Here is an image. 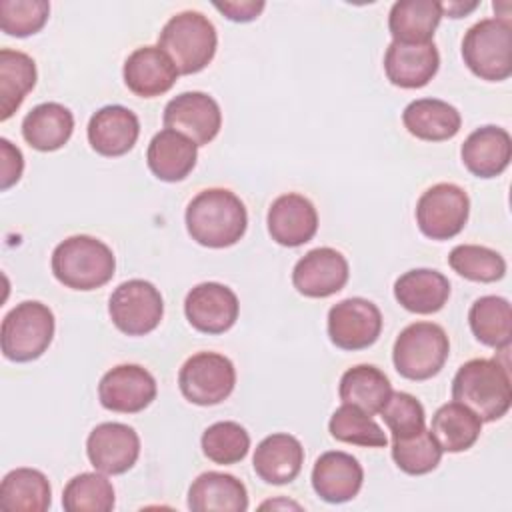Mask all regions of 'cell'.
Listing matches in <instances>:
<instances>
[{"instance_id": "obj_1", "label": "cell", "mask_w": 512, "mask_h": 512, "mask_svg": "<svg viewBox=\"0 0 512 512\" xmlns=\"http://www.w3.org/2000/svg\"><path fill=\"white\" fill-rule=\"evenodd\" d=\"M186 230L200 246L226 248L236 244L248 226L244 202L226 188H206L186 206Z\"/></svg>"}, {"instance_id": "obj_2", "label": "cell", "mask_w": 512, "mask_h": 512, "mask_svg": "<svg viewBox=\"0 0 512 512\" xmlns=\"http://www.w3.org/2000/svg\"><path fill=\"white\" fill-rule=\"evenodd\" d=\"M452 398L470 408L482 422L500 420L512 404L508 368L496 358L464 362L454 374Z\"/></svg>"}, {"instance_id": "obj_3", "label": "cell", "mask_w": 512, "mask_h": 512, "mask_svg": "<svg viewBox=\"0 0 512 512\" xmlns=\"http://www.w3.org/2000/svg\"><path fill=\"white\" fill-rule=\"evenodd\" d=\"M116 270V258L102 240L76 234L62 240L52 252V274L72 290H96L108 284Z\"/></svg>"}, {"instance_id": "obj_4", "label": "cell", "mask_w": 512, "mask_h": 512, "mask_svg": "<svg viewBox=\"0 0 512 512\" xmlns=\"http://www.w3.org/2000/svg\"><path fill=\"white\" fill-rule=\"evenodd\" d=\"M218 46L214 24L196 10L174 14L158 34V48L164 50L180 74H196L204 70Z\"/></svg>"}, {"instance_id": "obj_5", "label": "cell", "mask_w": 512, "mask_h": 512, "mask_svg": "<svg viewBox=\"0 0 512 512\" xmlns=\"http://www.w3.org/2000/svg\"><path fill=\"white\" fill-rule=\"evenodd\" d=\"M464 64L482 80L500 82L512 74V24L506 18H482L462 40Z\"/></svg>"}, {"instance_id": "obj_6", "label": "cell", "mask_w": 512, "mask_h": 512, "mask_svg": "<svg viewBox=\"0 0 512 512\" xmlns=\"http://www.w3.org/2000/svg\"><path fill=\"white\" fill-rule=\"evenodd\" d=\"M54 338V314L38 300L16 304L2 320L0 346L4 358L30 362L40 358Z\"/></svg>"}, {"instance_id": "obj_7", "label": "cell", "mask_w": 512, "mask_h": 512, "mask_svg": "<svg viewBox=\"0 0 512 512\" xmlns=\"http://www.w3.org/2000/svg\"><path fill=\"white\" fill-rule=\"evenodd\" d=\"M450 354V342L442 326L434 322H412L396 338L392 348L394 368L408 380L436 376Z\"/></svg>"}, {"instance_id": "obj_8", "label": "cell", "mask_w": 512, "mask_h": 512, "mask_svg": "<svg viewBox=\"0 0 512 512\" xmlns=\"http://www.w3.org/2000/svg\"><path fill=\"white\" fill-rule=\"evenodd\" d=\"M236 384V368L230 358L218 352L192 354L178 372L182 396L198 406L224 402Z\"/></svg>"}, {"instance_id": "obj_9", "label": "cell", "mask_w": 512, "mask_h": 512, "mask_svg": "<svg viewBox=\"0 0 512 512\" xmlns=\"http://www.w3.org/2000/svg\"><path fill=\"white\" fill-rule=\"evenodd\" d=\"M470 214V198L452 182H438L416 202V224L426 238L450 240L462 232Z\"/></svg>"}, {"instance_id": "obj_10", "label": "cell", "mask_w": 512, "mask_h": 512, "mask_svg": "<svg viewBox=\"0 0 512 512\" xmlns=\"http://www.w3.org/2000/svg\"><path fill=\"white\" fill-rule=\"evenodd\" d=\"M112 324L128 336L152 332L164 316V300L158 288L142 278L122 282L108 300Z\"/></svg>"}, {"instance_id": "obj_11", "label": "cell", "mask_w": 512, "mask_h": 512, "mask_svg": "<svg viewBox=\"0 0 512 512\" xmlns=\"http://www.w3.org/2000/svg\"><path fill=\"white\" fill-rule=\"evenodd\" d=\"M380 332V308L366 298H346L328 310V336L340 350H364L378 340Z\"/></svg>"}, {"instance_id": "obj_12", "label": "cell", "mask_w": 512, "mask_h": 512, "mask_svg": "<svg viewBox=\"0 0 512 512\" xmlns=\"http://www.w3.org/2000/svg\"><path fill=\"white\" fill-rule=\"evenodd\" d=\"M156 380L140 364H118L110 368L98 384V398L106 410L136 414L156 398Z\"/></svg>"}, {"instance_id": "obj_13", "label": "cell", "mask_w": 512, "mask_h": 512, "mask_svg": "<svg viewBox=\"0 0 512 512\" xmlns=\"http://www.w3.org/2000/svg\"><path fill=\"white\" fill-rule=\"evenodd\" d=\"M164 126L188 136L196 146L212 142L222 126L218 102L206 92H182L164 108Z\"/></svg>"}, {"instance_id": "obj_14", "label": "cell", "mask_w": 512, "mask_h": 512, "mask_svg": "<svg viewBox=\"0 0 512 512\" xmlns=\"http://www.w3.org/2000/svg\"><path fill=\"white\" fill-rule=\"evenodd\" d=\"M90 464L102 474H124L140 456V436L122 422H102L86 438Z\"/></svg>"}, {"instance_id": "obj_15", "label": "cell", "mask_w": 512, "mask_h": 512, "mask_svg": "<svg viewBox=\"0 0 512 512\" xmlns=\"http://www.w3.org/2000/svg\"><path fill=\"white\" fill-rule=\"evenodd\" d=\"M238 296L220 282L196 284L184 300V314L192 328L204 334H222L238 320Z\"/></svg>"}, {"instance_id": "obj_16", "label": "cell", "mask_w": 512, "mask_h": 512, "mask_svg": "<svg viewBox=\"0 0 512 512\" xmlns=\"http://www.w3.org/2000/svg\"><path fill=\"white\" fill-rule=\"evenodd\" d=\"M350 276L348 260L342 252L322 246L306 252L292 270L294 288L308 298H328L340 292Z\"/></svg>"}, {"instance_id": "obj_17", "label": "cell", "mask_w": 512, "mask_h": 512, "mask_svg": "<svg viewBox=\"0 0 512 512\" xmlns=\"http://www.w3.org/2000/svg\"><path fill=\"white\" fill-rule=\"evenodd\" d=\"M266 224L274 242L296 248L314 238L318 230V212L306 196L288 192L270 204Z\"/></svg>"}, {"instance_id": "obj_18", "label": "cell", "mask_w": 512, "mask_h": 512, "mask_svg": "<svg viewBox=\"0 0 512 512\" xmlns=\"http://www.w3.org/2000/svg\"><path fill=\"white\" fill-rule=\"evenodd\" d=\"M86 134L94 152L116 158L134 148L140 136V122L130 108L108 104L92 114Z\"/></svg>"}, {"instance_id": "obj_19", "label": "cell", "mask_w": 512, "mask_h": 512, "mask_svg": "<svg viewBox=\"0 0 512 512\" xmlns=\"http://www.w3.org/2000/svg\"><path fill=\"white\" fill-rule=\"evenodd\" d=\"M178 68L158 46H140L124 62L122 76L130 92L142 98L166 94L178 78Z\"/></svg>"}, {"instance_id": "obj_20", "label": "cell", "mask_w": 512, "mask_h": 512, "mask_svg": "<svg viewBox=\"0 0 512 512\" xmlns=\"http://www.w3.org/2000/svg\"><path fill=\"white\" fill-rule=\"evenodd\" d=\"M364 482V470L360 462L340 450H330L318 456L312 468L314 492L330 504H342L352 500Z\"/></svg>"}, {"instance_id": "obj_21", "label": "cell", "mask_w": 512, "mask_h": 512, "mask_svg": "<svg viewBox=\"0 0 512 512\" xmlns=\"http://www.w3.org/2000/svg\"><path fill=\"white\" fill-rule=\"evenodd\" d=\"M440 54L434 42L404 44L392 40L384 54V72L394 86L422 88L438 72Z\"/></svg>"}, {"instance_id": "obj_22", "label": "cell", "mask_w": 512, "mask_h": 512, "mask_svg": "<svg viewBox=\"0 0 512 512\" xmlns=\"http://www.w3.org/2000/svg\"><path fill=\"white\" fill-rule=\"evenodd\" d=\"M460 156L468 172L478 178H494L502 174L512 158V138L508 130L488 124L468 134L460 148Z\"/></svg>"}, {"instance_id": "obj_23", "label": "cell", "mask_w": 512, "mask_h": 512, "mask_svg": "<svg viewBox=\"0 0 512 512\" xmlns=\"http://www.w3.org/2000/svg\"><path fill=\"white\" fill-rule=\"evenodd\" d=\"M304 464V448L292 434H270L254 450L252 466L266 484H290Z\"/></svg>"}, {"instance_id": "obj_24", "label": "cell", "mask_w": 512, "mask_h": 512, "mask_svg": "<svg viewBox=\"0 0 512 512\" xmlns=\"http://www.w3.org/2000/svg\"><path fill=\"white\" fill-rule=\"evenodd\" d=\"M198 146L184 134L164 128L148 144L146 162L152 174L164 182L184 180L196 166Z\"/></svg>"}, {"instance_id": "obj_25", "label": "cell", "mask_w": 512, "mask_h": 512, "mask_svg": "<svg viewBox=\"0 0 512 512\" xmlns=\"http://www.w3.org/2000/svg\"><path fill=\"white\" fill-rule=\"evenodd\" d=\"M188 508L194 512H244L248 510V492L236 476L210 470L190 484Z\"/></svg>"}, {"instance_id": "obj_26", "label": "cell", "mask_w": 512, "mask_h": 512, "mask_svg": "<svg viewBox=\"0 0 512 512\" xmlns=\"http://www.w3.org/2000/svg\"><path fill=\"white\" fill-rule=\"evenodd\" d=\"M450 296L448 278L430 268H414L394 282V298L414 314H434L444 308Z\"/></svg>"}, {"instance_id": "obj_27", "label": "cell", "mask_w": 512, "mask_h": 512, "mask_svg": "<svg viewBox=\"0 0 512 512\" xmlns=\"http://www.w3.org/2000/svg\"><path fill=\"white\" fill-rule=\"evenodd\" d=\"M404 128L426 142L450 140L460 132L462 116L460 112L438 98H418L412 100L402 112Z\"/></svg>"}, {"instance_id": "obj_28", "label": "cell", "mask_w": 512, "mask_h": 512, "mask_svg": "<svg viewBox=\"0 0 512 512\" xmlns=\"http://www.w3.org/2000/svg\"><path fill=\"white\" fill-rule=\"evenodd\" d=\"M74 132L72 112L58 102H42L34 106L22 120L24 140L40 152L62 148Z\"/></svg>"}, {"instance_id": "obj_29", "label": "cell", "mask_w": 512, "mask_h": 512, "mask_svg": "<svg viewBox=\"0 0 512 512\" xmlns=\"http://www.w3.org/2000/svg\"><path fill=\"white\" fill-rule=\"evenodd\" d=\"M442 20V6L436 0H398L388 14V30L396 42H432L434 30Z\"/></svg>"}, {"instance_id": "obj_30", "label": "cell", "mask_w": 512, "mask_h": 512, "mask_svg": "<svg viewBox=\"0 0 512 512\" xmlns=\"http://www.w3.org/2000/svg\"><path fill=\"white\" fill-rule=\"evenodd\" d=\"M52 504V488L36 468L10 470L0 484V508L6 512H44Z\"/></svg>"}, {"instance_id": "obj_31", "label": "cell", "mask_w": 512, "mask_h": 512, "mask_svg": "<svg viewBox=\"0 0 512 512\" xmlns=\"http://www.w3.org/2000/svg\"><path fill=\"white\" fill-rule=\"evenodd\" d=\"M338 394L342 404H352L374 416L390 398L392 386L380 368L372 364H358L342 374Z\"/></svg>"}, {"instance_id": "obj_32", "label": "cell", "mask_w": 512, "mask_h": 512, "mask_svg": "<svg viewBox=\"0 0 512 512\" xmlns=\"http://www.w3.org/2000/svg\"><path fill=\"white\" fill-rule=\"evenodd\" d=\"M482 432V420L464 404H442L430 424V434L442 448V452H464L476 444Z\"/></svg>"}, {"instance_id": "obj_33", "label": "cell", "mask_w": 512, "mask_h": 512, "mask_svg": "<svg viewBox=\"0 0 512 512\" xmlns=\"http://www.w3.org/2000/svg\"><path fill=\"white\" fill-rule=\"evenodd\" d=\"M36 64L20 50H0V120H8L36 86Z\"/></svg>"}, {"instance_id": "obj_34", "label": "cell", "mask_w": 512, "mask_h": 512, "mask_svg": "<svg viewBox=\"0 0 512 512\" xmlns=\"http://www.w3.org/2000/svg\"><path fill=\"white\" fill-rule=\"evenodd\" d=\"M468 324L478 342L490 348H508L512 340V308L502 296H480L468 310Z\"/></svg>"}, {"instance_id": "obj_35", "label": "cell", "mask_w": 512, "mask_h": 512, "mask_svg": "<svg viewBox=\"0 0 512 512\" xmlns=\"http://www.w3.org/2000/svg\"><path fill=\"white\" fill-rule=\"evenodd\" d=\"M114 502V486L100 472H82L74 476L62 492V506L66 512H110Z\"/></svg>"}, {"instance_id": "obj_36", "label": "cell", "mask_w": 512, "mask_h": 512, "mask_svg": "<svg viewBox=\"0 0 512 512\" xmlns=\"http://www.w3.org/2000/svg\"><path fill=\"white\" fill-rule=\"evenodd\" d=\"M328 430L332 438L344 444H356V446H368V448H384L388 444L386 434L372 420V416L352 404H342L340 408L334 410L328 422Z\"/></svg>"}, {"instance_id": "obj_37", "label": "cell", "mask_w": 512, "mask_h": 512, "mask_svg": "<svg viewBox=\"0 0 512 512\" xmlns=\"http://www.w3.org/2000/svg\"><path fill=\"white\" fill-rule=\"evenodd\" d=\"M202 452L214 464H236L246 458L250 450V434L244 426L232 420L210 424L200 438Z\"/></svg>"}, {"instance_id": "obj_38", "label": "cell", "mask_w": 512, "mask_h": 512, "mask_svg": "<svg viewBox=\"0 0 512 512\" xmlns=\"http://www.w3.org/2000/svg\"><path fill=\"white\" fill-rule=\"evenodd\" d=\"M450 268L472 282H496L506 274V260L488 246L458 244L448 254Z\"/></svg>"}, {"instance_id": "obj_39", "label": "cell", "mask_w": 512, "mask_h": 512, "mask_svg": "<svg viewBox=\"0 0 512 512\" xmlns=\"http://www.w3.org/2000/svg\"><path fill=\"white\" fill-rule=\"evenodd\" d=\"M392 458L396 466L412 476L432 472L442 458V448L430 434V430H422L414 436L392 440Z\"/></svg>"}, {"instance_id": "obj_40", "label": "cell", "mask_w": 512, "mask_h": 512, "mask_svg": "<svg viewBox=\"0 0 512 512\" xmlns=\"http://www.w3.org/2000/svg\"><path fill=\"white\" fill-rule=\"evenodd\" d=\"M378 414L388 426L392 440L414 436L426 428L424 406L408 392H392Z\"/></svg>"}, {"instance_id": "obj_41", "label": "cell", "mask_w": 512, "mask_h": 512, "mask_svg": "<svg viewBox=\"0 0 512 512\" xmlns=\"http://www.w3.org/2000/svg\"><path fill=\"white\" fill-rule=\"evenodd\" d=\"M50 14L46 0H2L0 2V28L8 36L24 38L44 28Z\"/></svg>"}, {"instance_id": "obj_42", "label": "cell", "mask_w": 512, "mask_h": 512, "mask_svg": "<svg viewBox=\"0 0 512 512\" xmlns=\"http://www.w3.org/2000/svg\"><path fill=\"white\" fill-rule=\"evenodd\" d=\"M0 188L8 190L12 184H16L24 170V158L20 148H16L10 140L0 138Z\"/></svg>"}, {"instance_id": "obj_43", "label": "cell", "mask_w": 512, "mask_h": 512, "mask_svg": "<svg viewBox=\"0 0 512 512\" xmlns=\"http://www.w3.org/2000/svg\"><path fill=\"white\" fill-rule=\"evenodd\" d=\"M264 2L262 0H216L214 8L220 10L228 20L232 22H252L260 16V12L264 10Z\"/></svg>"}, {"instance_id": "obj_44", "label": "cell", "mask_w": 512, "mask_h": 512, "mask_svg": "<svg viewBox=\"0 0 512 512\" xmlns=\"http://www.w3.org/2000/svg\"><path fill=\"white\" fill-rule=\"evenodd\" d=\"M440 6H442V16L448 14V16H452V18H462V16H466L468 12H472V10L478 6V2L452 0V2H440Z\"/></svg>"}, {"instance_id": "obj_45", "label": "cell", "mask_w": 512, "mask_h": 512, "mask_svg": "<svg viewBox=\"0 0 512 512\" xmlns=\"http://www.w3.org/2000/svg\"><path fill=\"white\" fill-rule=\"evenodd\" d=\"M268 506H272V508H274V506H288V508H296V510L300 508V506L294 504V502H266V504H262V508H268Z\"/></svg>"}]
</instances>
